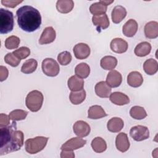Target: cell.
Returning <instances> with one entry per match:
<instances>
[{
  "label": "cell",
  "instance_id": "1",
  "mask_svg": "<svg viewBox=\"0 0 158 158\" xmlns=\"http://www.w3.org/2000/svg\"><path fill=\"white\" fill-rule=\"evenodd\" d=\"M24 135L17 130L15 121L10 126L0 128V156L20 149L23 144Z\"/></svg>",
  "mask_w": 158,
  "mask_h": 158
},
{
  "label": "cell",
  "instance_id": "2",
  "mask_svg": "<svg viewBox=\"0 0 158 158\" xmlns=\"http://www.w3.org/2000/svg\"><path fill=\"white\" fill-rule=\"evenodd\" d=\"M16 15L19 27L27 32H33L41 24V16L36 8L31 6H23L17 10Z\"/></svg>",
  "mask_w": 158,
  "mask_h": 158
},
{
  "label": "cell",
  "instance_id": "3",
  "mask_svg": "<svg viewBox=\"0 0 158 158\" xmlns=\"http://www.w3.org/2000/svg\"><path fill=\"white\" fill-rule=\"evenodd\" d=\"M49 138L44 136H36L30 138L25 142V151L30 154H36L42 151L47 144Z\"/></svg>",
  "mask_w": 158,
  "mask_h": 158
},
{
  "label": "cell",
  "instance_id": "4",
  "mask_svg": "<svg viewBox=\"0 0 158 158\" xmlns=\"http://www.w3.org/2000/svg\"><path fill=\"white\" fill-rule=\"evenodd\" d=\"M44 97L41 92L33 90L28 93L25 99V104L31 112H38L42 107Z\"/></svg>",
  "mask_w": 158,
  "mask_h": 158
},
{
  "label": "cell",
  "instance_id": "5",
  "mask_svg": "<svg viewBox=\"0 0 158 158\" xmlns=\"http://www.w3.org/2000/svg\"><path fill=\"white\" fill-rule=\"evenodd\" d=\"M14 25L13 13L7 9H0V33H8L13 30Z\"/></svg>",
  "mask_w": 158,
  "mask_h": 158
},
{
  "label": "cell",
  "instance_id": "6",
  "mask_svg": "<svg viewBox=\"0 0 158 158\" xmlns=\"http://www.w3.org/2000/svg\"><path fill=\"white\" fill-rule=\"evenodd\" d=\"M41 69L46 75L52 77L57 76L60 70L59 64L52 58L44 59L41 64Z\"/></svg>",
  "mask_w": 158,
  "mask_h": 158
},
{
  "label": "cell",
  "instance_id": "7",
  "mask_svg": "<svg viewBox=\"0 0 158 158\" xmlns=\"http://www.w3.org/2000/svg\"><path fill=\"white\" fill-rule=\"evenodd\" d=\"M130 136L136 141H141L149 137V131L148 127L143 125H136L131 127L130 130Z\"/></svg>",
  "mask_w": 158,
  "mask_h": 158
},
{
  "label": "cell",
  "instance_id": "8",
  "mask_svg": "<svg viewBox=\"0 0 158 158\" xmlns=\"http://www.w3.org/2000/svg\"><path fill=\"white\" fill-rule=\"evenodd\" d=\"M86 143V141L81 138L80 137L72 138L65 143H64L61 147V150H69L73 151L83 147Z\"/></svg>",
  "mask_w": 158,
  "mask_h": 158
},
{
  "label": "cell",
  "instance_id": "9",
  "mask_svg": "<svg viewBox=\"0 0 158 158\" xmlns=\"http://www.w3.org/2000/svg\"><path fill=\"white\" fill-rule=\"evenodd\" d=\"M73 130L74 133L80 138L87 136L91 131L89 124L83 120L77 121L73 125Z\"/></svg>",
  "mask_w": 158,
  "mask_h": 158
},
{
  "label": "cell",
  "instance_id": "10",
  "mask_svg": "<svg viewBox=\"0 0 158 158\" xmlns=\"http://www.w3.org/2000/svg\"><path fill=\"white\" fill-rule=\"evenodd\" d=\"M75 57L78 59H85L90 54V48L85 43L77 44L73 49Z\"/></svg>",
  "mask_w": 158,
  "mask_h": 158
},
{
  "label": "cell",
  "instance_id": "11",
  "mask_svg": "<svg viewBox=\"0 0 158 158\" xmlns=\"http://www.w3.org/2000/svg\"><path fill=\"white\" fill-rule=\"evenodd\" d=\"M128 44L127 42L122 38H116L113 39L110 44L111 50L118 54H122L125 52L128 49Z\"/></svg>",
  "mask_w": 158,
  "mask_h": 158
},
{
  "label": "cell",
  "instance_id": "12",
  "mask_svg": "<svg viewBox=\"0 0 158 158\" xmlns=\"http://www.w3.org/2000/svg\"><path fill=\"white\" fill-rule=\"evenodd\" d=\"M56 34L55 30L52 27L45 28L41 33L39 40L40 44H47L52 43L56 39Z\"/></svg>",
  "mask_w": 158,
  "mask_h": 158
},
{
  "label": "cell",
  "instance_id": "13",
  "mask_svg": "<svg viewBox=\"0 0 158 158\" xmlns=\"http://www.w3.org/2000/svg\"><path fill=\"white\" fill-rule=\"evenodd\" d=\"M115 146L117 149L122 152H125L128 150L130 142L126 133L122 132L117 135L115 138Z\"/></svg>",
  "mask_w": 158,
  "mask_h": 158
},
{
  "label": "cell",
  "instance_id": "14",
  "mask_svg": "<svg viewBox=\"0 0 158 158\" xmlns=\"http://www.w3.org/2000/svg\"><path fill=\"white\" fill-rule=\"evenodd\" d=\"M122 81V76L118 71L113 70L107 73L106 77V83L110 87L117 88L120 85Z\"/></svg>",
  "mask_w": 158,
  "mask_h": 158
},
{
  "label": "cell",
  "instance_id": "15",
  "mask_svg": "<svg viewBox=\"0 0 158 158\" xmlns=\"http://www.w3.org/2000/svg\"><path fill=\"white\" fill-rule=\"evenodd\" d=\"M96 95L102 98H107L111 94L112 89L104 81L97 83L94 87Z\"/></svg>",
  "mask_w": 158,
  "mask_h": 158
},
{
  "label": "cell",
  "instance_id": "16",
  "mask_svg": "<svg viewBox=\"0 0 158 158\" xmlns=\"http://www.w3.org/2000/svg\"><path fill=\"white\" fill-rule=\"evenodd\" d=\"M92 22L94 25L97 27V30H104L109 26V20L106 14L99 15H93L92 17Z\"/></svg>",
  "mask_w": 158,
  "mask_h": 158
},
{
  "label": "cell",
  "instance_id": "17",
  "mask_svg": "<svg viewBox=\"0 0 158 158\" xmlns=\"http://www.w3.org/2000/svg\"><path fill=\"white\" fill-rule=\"evenodd\" d=\"M138 25L134 19L128 20L122 27V32L127 37H133L137 32Z\"/></svg>",
  "mask_w": 158,
  "mask_h": 158
},
{
  "label": "cell",
  "instance_id": "18",
  "mask_svg": "<svg viewBox=\"0 0 158 158\" xmlns=\"http://www.w3.org/2000/svg\"><path fill=\"white\" fill-rule=\"evenodd\" d=\"M127 15V10L122 6H116L112 9L111 13L112 20L114 23H119Z\"/></svg>",
  "mask_w": 158,
  "mask_h": 158
},
{
  "label": "cell",
  "instance_id": "19",
  "mask_svg": "<svg viewBox=\"0 0 158 158\" xmlns=\"http://www.w3.org/2000/svg\"><path fill=\"white\" fill-rule=\"evenodd\" d=\"M144 35L147 38L155 39L158 36V23L156 21L148 22L144 28Z\"/></svg>",
  "mask_w": 158,
  "mask_h": 158
},
{
  "label": "cell",
  "instance_id": "20",
  "mask_svg": "<svg viewBox=\"0 0 158 158\" xmlns=\"http://www.w3.org/2000/svg\"><path fill=\"white\" fill-rule=\"evenodd\" d=\"M109 99L112 103L118 106H123L130 102V99L127 95L118 91L111 93Z\"/></svg>",
  "mask_w": 158,
  "mask_h": 158
},
{
  "label": "cell",
  "instance_id": "21",
  "mask_svg": "<svg viewBox=\"0 0 158 158\" xmlns=\"http://www.w3.org/2000/svg\"><path fill=\"white\" fill-rule=\"evenodd\" d=\"M143 83L142 75L137 71L130 72L127 76V83L131 87L138 88Z\"/></svg>",
  "mask_w": 158,
  "mask_h": 158
},
{
  "label": "cell",
  "instance_id": "22",
  "mask_svg": "<svg viewBox=\"0 0 158 158\" xmlns=\"http://www.w3.org/2000/svg\"><path fill=\"white\" fill-rule=\"evenodd\" d=\"M124 126V122L121 118L112 117L107 123V130L112 133H118L122 130Z\"/></svg>",
  "mask_w": 158,
  "mask_h": 158
},
{
  "label": "cell",
  "instance_id": "23",
  "mask_svg": "<svg viewBox=\"0 0 158 158\" xmlns=\"http://www.w3.org/2000/svg\"><path fill=\"white\" fill-rule=\"evenodd\" d=\"M67 85L72 91H80L83 89L84 81L82 78L78 77L76 75H73L69 78Z\"/></svg>",
  "mask_w": 158,
  "mask_h": 158
},
{
  "label": "cell",
  "instance_id": "24",
  "mask_svg": "<svg viewBox=\"0 0 158 158\" xmlns=\"http://www.w3.org/2000/svg\"><path fill=\"white\" fill-rule=\"evenodd\" d=\"M107 115L104 109L98 105L91 106L88 111V117L91 119H99Z\"/></svg>",
  "mask_w": 158,
  "mask_h": 158
},
{
  "label": "cell",
  "instance_id": "25",
  "mask_svg": "<svg viewBox=\"0 0 158 158\" xmlns=\"http://www.w3.org/2000/svg\"><path fill=\"white\" fill-rule=\"evenodd\" d=\"M74 2L72 0H59L56 2V9L62 14L70 12L73 8Z\"/></svg>",
  "mask_w": 158,
  "mask_h": 158
},
{
  "label": "cell",
  "instance_id": "26",
  "mask_svg": "<svg viewBox=\"0 0 158 158\" xmlns=\"http://www.w3.org/2000/svg\"><path fill=\"white\" fill-rule=\"evenodd\" d=\"M151 44L147 41H143L136 45L134 52L135 55L138 57H144L148 55L151 52Z\"/></svg>",
  "mask_w": 158,
  "mask_h": 158
},
{
  "label": "cell",
  "instance_id": "27",
  "mask_svg": "<svg viewBox=\"0 0 158 158\" xmlns=\"http://www.w3.org/2000/svg\"><path fill=\"white\" fill-rule=\"evenodd\" d=\"M117 64V59L112 56L103 57L100 61L101 67L104 70H112L115 69Z\"/></svg>",
  "mask_w": 158,
  "mask_h": 158
},
{
  "label": "cell",
  "instance_id": "28",
  "mask_svg": "<svg viewBox=\"0 0 158 158\" xmlns=\"http://www.w3.org/2000/svg\"><path fill=\"white\" fill-rule=\"evenodd\" d=\"M93 150L97 153L104 152L107 149V144L106 141L101 137L94 138L91 143Z\"/></svg>",
  "mask_w": 158,
  "mask_h": 158
},
{
  "label": "cell",
  "instance_id": "29",
  "mask_svg": "<svg viewBox=\"0 0 158 158\" xmlns=\"http://www.w3.org/2000/svg\"><path fill=\"white\" fill-rule=\"evenodd\" d=\"M143 69L148 75H154L158 70V63L157 60L152 58L147 59L144 62Z\"/></svg>",
  "mask_w": 158,
  "mask_h": 158
},
{
  "label": "cell",
  "instance_id": "30",
  "mask_svg": "<svg viewBox=\"0 0 158 158\" xmlns=\"http://www.w3.org/2000/svg\"><path fill=\"white\" fill-rule=\"evenodd\" d=\"M86 98V91L81 89L77 91H72L69 95L70 102L74 105H78L83 102Z\"/></svg>",
  "mask_w": 158,
  "mask_h": 158
},
{
  "label": "cell",
  "instance_id": "31",
  "mask_svg": "<svg viewBox=\"0 0 158 158\" xmlns=\"http://www.w3.org/2000/svg\"><path fill=\"white\" fill-rule=\"evenodd\" d=\"M75 73L81 78H86L90 73V67L86 63H80L75 67Z\"/></svg>",
  "mask_w": 158,
  "mask_h": 158
},
{
  "label": "cell",
  "instance_id": "32",
  "mask_svg": "<svg viewBox=\"0 0 158 158\" xmlns=\"http://www.w3.org/2000/svg\"><path fill=\"white\" fill-rule=\"evenodd\" d=\"M38 66L37 61L34 59L27 60L21 67V72L25 74H30L34 72Z\"/></svg>",
  "mask_w": 158,
  "mask_h": 158
},
{
  "label": "cell",
  "instance_id": "33",
  "mask_svg": "<svg viewBox=\"0 0 158 158\" xmlns=\"http://www.w3.org/2000/svg\"><path fill=\"white\" fill-rule=\"evenodd\" d=\"M130 115L136 120H142L147 117L145 109L143 107L138 106H135L130 109Z\"/></svg>",
  "mask_w": 158,
  "mask_h": 158
},
{
  "label": "cell",
  "instance_id": "34",
  "mask_svg": "<svg viewBox=\"0 0 158 158\" xmlns=\"http://www.w3.org/2000/svg\"><path fill=\"white\" fill-rule=\"evenodd\" d=\"M107 7L100 1L92 4L89 7L90 12L94 15H99L106 14Z\"/></svg>",
  "mask_w": 158,
  "mask_h": 158
},
{
  "label": "cell",
  "instance_id": "35",
  "mask_svg": "<svg viewBox=\"0 0 158 158\" xmlns=\"http://www.w3.org/2000/svg\"><path fill=\"white\" fill-rule=\"evenodd\" d=\"M28 114V112L21 109H15L12 110L9 114L10 120L13 121H19L24 120Z\"/></svg>",
  "mask_w": 158,
  "mask_h": 158
},
{
  "label": "cell",
  "instance_id": "36",
  "mask_svg": "<svg viewBox=\"0 0 158 158\" xmlns=\"http://www.w3.org/2000/svg\"><path fill=\"white\" fill-rule=\"evenodd\" d=\"M20 40L17 36H10L5 41V47L8 49H14L18 48Z\"/></svg>",
  "mask_w": 158,
  "mask_h": 158
},
{
  "label": "cell",
  "instance_id": "37",
  "mask_svg": "<svg viewBox=\"0 0 158 158\" xmlns=\"http://www.w3.org/2000/svg\"><path fill=\"white\" fill-rule=\"evenodd\" d=\"M72 57L71 54L68 51H63L57 56V60L62 65H67L69 64L72 60Z\"/></svg>",
  "mask_w": 158,
  "mask_h": 158
},
{
  "label": "cell",
  "instance_id": "38",
  "mask_svg": "<svg viewBox=\"0 0 158 158\" xmlns=\"http://www.w3.org/2000/svg\"><path fill=\"white\" fill-rule=\"evenodd\" d=\"M20 60H21L17 57L12 52L7 53L4 57L5 62L13 67H17L19 65Z\"/></svg>",
  "mask_w": 158,
  "mask_h": 158
},
{
  "label": "cell",
  "instance_id": "39",
  "mask_svg": "<svg viewBox=\"0 0 158 158\" xmlns=\"http://www.w3.org/2000/svg\"><path fill=\"white\" fill-rule=\"evenodd\" d=\"M12 53L20 60L24 59L30 56V49L27 47L22 46L13 51Z\"/></svg>",
  "mask_w": 158,
  "mask_h": 158
},
{
  "label": "cell",
  "instance_id": "40",
  "mask_svg": "<svg viewBox=\"0 0 158 158\" xmlns=\"http://www.w3.org/2000/svg\"><path fill=\"white\" fill-rule=\"evenodd\" d=\"M23 1H14V0H1V4L7 7H10V8H14L16 7L18 4L22 2Z\"/></svg>",
  "mask_w": 158,
  "mask_h": 158
},
{
  "label": "cell",
  "instance_id": "41",
  "mask_svg": "<svg viewBox=\"0 0 158 158\" xmlns=\"http://www.w3.org/2000/svg\"><path fill=\"white\" fill-rule=\"evenodd\" d=\"M10 118L9 115L1 114H0V128L7 127L10 124Z\"/></svg>",
  "mask_w": 158,
  "mask_h": 158
},
{
  "label": "cell",
  "instance_id": "42",
  "mask_svg": "<svg viewBox=\"0 0 158 158\" xmlns=\"http://www.w3.org/2000/svg\"><path fill=\"white\" fill-rule=\"evenodd\" d=\"M9 75V71L7 69L2 65L0 66V81H3L6 80Z\"/></svg>",
  "mask_w": 158,
  "mask_h": 158
},
{
  "label": "cell",
  "instance_id": "43",
  "mask_svg": "<svg viewBox=\"0 0 158 158\" xmlns=\"http://www.w3.org/2000/svg\"><path fill=\"white\" fill-rule=\"evenodd\" d=\"M61 158H73L75 157V154L73 151L69 150H62L60 152Z\"/></svg>",
  "mask_w": 158,
  "mask_h": 158
},
{
  "label": "cell",
  "instance_id": "44",
  "mask_svg": "<svg viewBox=\"0 0 158 158\" xmlns=\"http://www.w3.org/2000/svg\"><path fill=\"white\" fill-rule=\"evenodd\" d=\"M101 3H102L104 5L107 6L108 5H110L111 3L114 2V1H100Z\"/></svg>",
  "mask_w": 158,
  "mask_h": 158
}]
</instances>
